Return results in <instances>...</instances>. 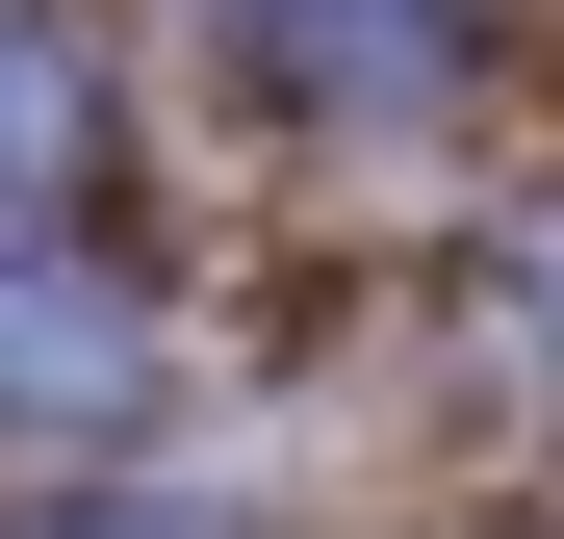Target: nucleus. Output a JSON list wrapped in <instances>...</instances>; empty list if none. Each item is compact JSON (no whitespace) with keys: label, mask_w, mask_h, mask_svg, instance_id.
I'll list each match as a JSON object with an SVG mask.
<instances>
[{"label":"nucleus","mask_w":564,"mask_h":539,"mask_svg":"<svg viewBox=\"0 0 564 539\" xmlns=\"http://www.w3.org/2000/svg\"><path fill=\"white\" fill-rule=\"evenodd\" d=\"M154 386V309L129 283H52V257H0V411H26V436H104Z\"/></svg>","instance_id":"nucleus-1"},{"label":"nucleus","mask_w":564,"mask_h":539,"mask_svg":"<svg viewBox=\"0 0 564 539\" xmlns=\"http://www.w3.org/2000/svg\"><path fill=\"white\" fill-rule=\"evenodd\" d=\"M77 129H104L77 26H52V0H0V206H52V180H77Z\"/></svg>","instance_id":"nucleus-2"},{"label":"nucleus","mask_w":564,"mask_h":539,"mask_svg":"<svg viewBox=\"0 0 564 539\" xmlns=\"http://www.w3.org/2000/svg\"><path fill=\"white\" fill-rule=\"evenodd\" d=\"M257 26L308 52V77H436V26H462V0H257Z\"/></svg>","instance_id":"nucleus-3"},{"label":"nucleus","mask_w":564,"mask_h":539,"mask_svg":"<svg viewBox=\"0 0 564 539\" xmlns=\"http://www.w3.org/2000/svg\"><path fill=\"white\" fill-rule=\"evenodd\" d=\"M539 309H564V257H539Z\"/></svg>","instance_id":"nucleus-4"}]
</instances>
